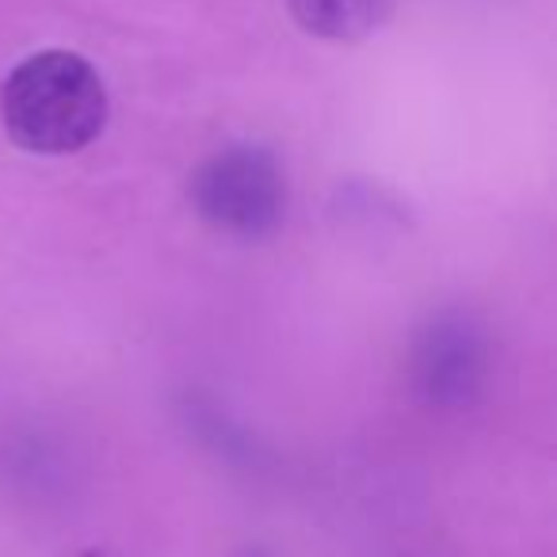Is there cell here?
I'll list each match as a JSON object with an SVG mask.
<instances>
[{"instance_id":"obj_5","label":"cell","mask_w":557,"mask_h":557,"mask_svg":"<svg viewBox=\"0 0 557 557\" xmlns=\"http://www.w3.org/2000/svg\"><path fill=\"white\" fill-rule=\"evenodd\" d=\"M252 557H260V554H252Z\"/></svg>"},{"instance_id":"obj_3","label":"cell","mask_w":557,"mask_h":557,"mask_svg":"<svg viewBox=\"0 0 557 557\" xmlns=\"http://www.w3.org/2000/svg\"><path fill=\"white\" fill-rule=\"evenodd\" d=\"M417 374L432 401L458 405L481 386L485 341L481 329L462 313H443L417 344Z\"/></svg>"},{"instance_id":"obj_2","label":"cell","mask_w":557,"mask_h":557,"mask_svg":"<svg viewBox=\"0 0 557 557\" xmlns=\"http://www.w3.org/2000/svg\"><path fill=\"white\" fill-rule=\"evenodd\" d=\"M191 202L202 222L230 237H268L287 214V176L260 146H230L199 164Z\"/></svg>"},{"instance_id":"obj_4","label":"cell","mask_w":557,"mask_h":557,"mask_svg":"<svg viewBox=\"0 0 557 557\" xmlns=\"http://www.w3.org/2000/svg\"><path fill=\"white\" fill-rule=\"evenodd\" d=\"M394 0H290V12L310 35L333 42H356L379 32Z\"/></svg>"},{"instance_id":"obj_1","label":"cell","mask_w":557,"mask_h":557,"mask_svg":"<svg viewBox=\"0 0 557 557\" xmlns=\"http://www.w3.org/2000/svg\"><path fill=\"white\" fill-rule=\"evenodd\" d=\"M4 131L27 153L65 157L85 149L108 123L100 73L70 50H42L20 62L0 92Z\"/></svg>"}]
</instances>
